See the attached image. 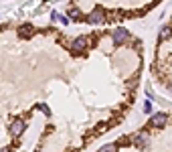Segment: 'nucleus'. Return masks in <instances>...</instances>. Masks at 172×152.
Listing matches in <instances>:
<instances>
[{"mask_svg":"<svg viewBox=\"0 0 172 152\" xmlns=\"http://www.w3.org/2000/svg\"><path fill=\"white\" fill-rule=\"evenodd\" d=\"M85 22H89V25H99V22H105V12H103L101 8H95L93 12H89V14L85 16Z\"/></svg>","mask_w":172,"mask_h":152,"instance_id":"nucleus-1","label":"nucleus"},{"mask_svg":"<svg viewBox=\"0 0 172 152\" xmlns=\"http://www.w3.org/2000/svg\"><path fill=\"white\" fill-rule=\"evenodd\" d=\"M111 37H113V43L115 45H123L130 39V33H128V29H115Z\"/></svg>","mask_w":172,"mask_h":152,"instance_id":"nucleus-2","label":"nucleus"},{"mask_svg":"<svg viewBox=\"0 0 172 152\" xmlns=\"http://www.w3.org/2000/svg\"><path fill=\"white\" fill-rule=\"evenodd\" d=\"M166 122H168V116L162 114V112L154 114L152 118H150V126L152 128H162V126H166Z\"/></svg>","mask_w":172,"mask_h":152,"instance_id":"nucleus-3","label":"nucleus"},{"mask_svg":"<svg viewBox=\"0 0 172 152\" xmlns=\"http://www.w3.org/2000/svg\"><path fill=\"white\" fill-rule=\"evenodd\" d=\"M85 47H87V39H85V37H77V39L71 43V53H83Z\"/></svg>","mask_w":172,"mask_h":152,"instance_id":"nucleus-4","label":"nucleus"},{"mask_svg":"<svg viewBox=\"0 0 172 152\" xmlns=\"http://www.w3.org/2000/svg\"><path fill=\"white\" fill-rule=\"evenodd\" d=\"M25 128H26L25 120H20V118H16L14 122H12V126H10V134H12V136H20V134L25 132Z\"/></svg>","mask_w":172,"mask_h":152,"instance_id":"nucleus-5","label":"nucleus"},{"mask_svg":"<svg viewBox=\"0 0 172 152\" xmlns=\"http://www.w3.org/2000/svg\"><path fill=\"white\" fill-rule=\"evenodd\" d=\"M33 33H34L33 25H20L18 26V37H20V39H29Z\"/></svg>","mask_w":172,"mask_h":152,"instance_id":"nucleus-6","label":"nucleus"},{"mask_svg":"<svg viewBox=\"0 0 172 152\" xmlns=\"http://www.w3.org/2000/svg\"><path fill=\"white\" fill-rule=\"evenodd\" d=\"M130 142H134L138 148H144V146H148V136L138 134V136H132V138H130Z\"/></svg>","mask_w":172,"mask_h":152,"instance_id":"nucleus-7","label":"nucleus"},{"mask_svg":"<svg viewBox=\"0 0 172 152\" xmlns=\"http://www.w3.org/2000/svg\"><path fill=\"white\" fill-rule=\"evenodd\" d=\"M170 37H172V26H162V29H160V39L168 41Z\"/></svg>","mask_w":172,"mask_h":152,"instance_id":"nucleus-8","label":"nucleus"},{"mask_svg":"<svg viewBox=\"0 0 172 152\" xmlns=\"http://www.w3.org/2000/svg\"><path fill=\"white\" fill-rule=\"evenodd\" d=\"M51 16H53V20H57V22H61V25H67V22H69V18H67V16L59 14V12H53Z\"/></svg>","mask_w":172,"mask_h":152,"instance_id":"nucleus-9","label":"nucleus"},{"mask_svg":"<svg viewBox=\"0 0 172 152\" xmlns=\"http://www.w3.org/2000/svg\"><path fill=\"white\" fill-rule=\"evenodd\" d=\"M69 16H71V18H81V10L79 8H71L69 10Z\"/></svg>","mask_w":172,"mask_h":152,"instance_id":"nucleus-10","label":"nucleus"},{"mask_svg":"<svg viewBox=\"0 0 172 152\" xmlns=\"http://www.w3.org/2000/svg\"><path fill=\"white\" fill-rule=\"evenodd\" d=\"M37 110H41V112H43L45 116H51V110H49V106H45V103H39V106H37Z\"/></svg>","mask_w":172,"mask_h":152,"instance_id":"nucleus-11","label":"nucleus"},{"mask_svg":"<svg viewBox=\"0 0 172 152\" xmlns=\"http://www.w3.org/2000/svg\"><path fill=\"white\" fill-rule=\"evenodd\" d=\"M118 148V144H105V146H101V152H111Z\"/></svg>","mask_w":172,"mask_h":152,"instance_id":"nucleus-12","label":"nucleus"},{"mask_svg":"<svg viewBox=\"0 0 172 152\" xmlns=\"http://www.w3.org/2000/svg\"><path fill=\"white\" fill-rule=\"evenodd\" d=\"M144 112H146V114L152 112V103H150V102H144Z\"/></svg>","mask_w":172,"mask_h":152,"instance_id":"nucleus-13","label":"nucleus"},{"mask_svg":"<svg viewBox=\"0 0 172 152\" xmlns=\"http://www.w3.org/2000/svg\"><path fill=\"white\" fill-rule=\"evenodd\" d=\"M168 89H170V91H172V83H168Z\"/></svg>","mask_w":172,"mask_h":152,"instance_id":"nucleus-14","label":"nucleus"}]
</instances>
